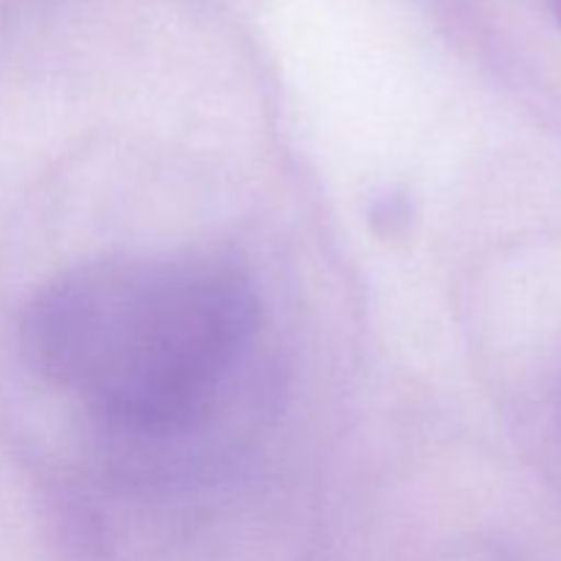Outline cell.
<instances>
[{
	"mask_svg": "<svg viewBox=\"0 0 561 561\" xmlns=\"http://www.w3.org/2000/svg\"><path fill=\"white\" fill-rule=\"evenodd\" d=\"M442 561H520L513 551L496 542H469V546H458L442 557Z\"/></svg>",
	"mask_w": 561,
	"mask_h": 561,
	"instance_id": "7a4b0ae2",
	"label": "cell"
},
{
	"mask_svg": "<svg viewBox=\"0 0 561 561\" xmlns=\"http://www.w3.org/2000/svg\"><path fill=\"white\" fill-rule=\"evenodd\" d=\"M261 332L250 279L214 261L107 257L36 290L22 345L47 381L80 394L110 436L162 453L233 409Z\"/></svg>",
	"mask_w": 561,
	"mask_h": 561,
	"instance_id": "6da1fadb",
	"label": "cell"
},
{
	"mask_svg": "<svg viewBox=\"0 0 561 561\" xmlns=\"http://www.w3.org/2000/svg\"><path fill=\"white\" fill-rule=\"evenodd\" d=\"M551 5H553V14H557V20L561 25V0H551Z\"/></svg>",
	"mask_w": 561,
	"mask_h": 561,
	"instance_id": "3957f363",
	"label": "cell"
}]
</instances>
